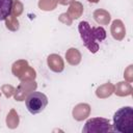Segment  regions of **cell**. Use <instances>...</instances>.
<instances>
[{
  "label": "cell",
  "mask_w": 133,
  "mask_h": 133,
  "mask_svg": "<svg viewBox=\"0 0 133 133\" xmlns=\"http://www.w3.org/2000/svg\"><path fill=\"white\" fill-rule=\"evenodd\" d=\"M78 30L84 46L91 53H96L99 50V43L106 38V31L103 27H90L86 21L79 23Z\"/></svg>",
  "instance_id": "obj_1"
},
{
  "label": "cell",
  "mask_w": 133,
  "mask_h": 133,
  "mask_svg": "<svg viewBox=\"0 0 133 133\" xmlns=\"http://www.w3.org/2000/svg\"><path fill=\"white\" fill-rule=\"evenodd\" d=\"M112 130L117 133L133 132V108L130 106L119 108L113 114Z\"/></svg>",
  "instance_id": "obj_2"
},
{
  "label": "cell",
  "mask_w": 133,
  "mask_h": 133,
  "mask_svg": "<svg viewBox=\"0 0 133 133\" xmlns=\"http://www.w3.org/2000/svg\"><path fill=\"white\" fill-rule=\"evenodd\" d=\"M26 108L31 114H37L44 111L48 105V98L45 94L39 91H33L29 94L25 100Z\"/></svg>",
  "instance_id": "obj_3"
},
{
  "label": "cell",
  "mask_w": 133,
  "mask_h": 133,
  "mask_svg": "<svg viewBox=\"0 0 133 133\" xmlns=\"http://www.w3.org/2000/svg\"><path fill=\"white\" fill-rule=\"evenodd\" d=\"M112 131V125L109 119L104 117H91L87 119L82 129L84 133H108Z\"/></svg>",
  "instance_id": "obj_4"
},
{
  "label": "cell",
  "mask_w": 133,
  "mask_h": 133,
  "mask_svg": "<svg viewBox=\"0 0 133 133\" xmlns=\"http://www.w3.org/2000/svg\"><path fill=\"white\" fill-rule=\"evenodd\" d=\"M12 0H0V21H4L11 15Z\"/></svg>",
  "instance_id": "obj_5"
}]
</instances>
